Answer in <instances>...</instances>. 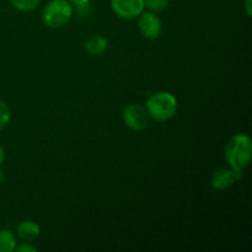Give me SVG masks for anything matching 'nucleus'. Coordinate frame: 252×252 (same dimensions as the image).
I'll use <instances>...</instances> for the list:
<instances>
[{
  "instance_id": "dca6fc26",
  "label": "nucleus",
  "mask_w": 252,
  "mask_h": 252,
  "mask_svg": "<svg viewBox=\"0 0 252 252\" xmlns=\"http://www.w3.org/2000/svg\"><path fill=\"white\" fill-rule=\"evenodd\" d=\"M68 1L74 5H80V4H85V2H90V0H68Z\"/></svg>"
},
{
  "instance_id": "2eb2a0df",
  "label": "nucleus",
  "mask_w": 252,
  "mask_h": 252,
  "mask_svg": "<svg viewBox=\"0 0 252 252\" xmlns=\"http://www.w3.org/2000/svg\"><path fill=\"white\" fill-rule=\"evenodd\" d=\"M76 6V12H78L79 16L86 17L90 14V6H89V2H85V4L75 5Z\"/></svg>"
},
{
  "instance_id": "ddd939ff",
  "label": "nucleus",
  "mask_w": 252,
  "mask_h": 252,
  "mask_svg": "<svg viewBox=\"0 0 252 252\" xmlns=\"http://www.w3.org/2000/svg\"><path fill=\"white\" fill-rule=\"evenodd\" d=\"M10 118H11V112H10L9 106L6 105V102L0 100V130L4 129L9 125Z\"/></svg>"
},
{
  "instance_id": "4468645a",
  "label": "nucleus",
  "mask_w": 252,
  "mask_h": 252,
  "mask_svg": "<svg viewBox=\"0 0 252 252\" xmlns=\"http://www.w3.org/2000/svg\"><path fill=\"white\" fill-rule=\"evenodd\" d=\"M14 251H17V252H37V251H38V249H37L36 246L32 245V243H27V241H24V243H21L20 245H16V248H15Z\"/></svg>"
},
{
  "instance_id": "a211bd4d",
  "label": "nucleus",
  "mask_w": 252,
  "mask_h": 252,
  "mask_svg": "<svg viewBox=\"0 0 252 252\" xmlns=\"http://www.w3.org/2000/svg\"><path fill=\"white\" fill-rule=\"evenodd\" d=\"M245 7H246V11H248V15H251V0H246Z\"/></svg>"
},
{
  "instance_id": "1a4fd4ad",
  "label": "nucleus",
  "mask_w": 252,
  "mask_h": 252,
  "mask_svg": "<svg viewBox=\"0 0 252 252\" xmlns=\"http://www.w3.org/2000/svg\"><path fill=\"white\" fill-rule=\"evenodd\" d=\"M108 47V41L105 37L100 36V34H95V36H90L84 43V48L91 56H100L103 52H106Z\"/></svg>"
},
{
  "instance_id": "39448f33",
  "label": "nucleus",
  "mask_w": 252,
  "mask_h": 252,
  "mask_svg": "<svg viewBox=\"0 0 252 252\" xmlns=\"http://www.w3.org/2000/svg\"><path fill=\"white\" fill-rule=\"evenodd\" d=\"M138 30L145 38L155 39L161 34L162 22L155 12L143 11L138 16Z\"/></svg>"
},
{
  "instance_id": "9b49d317",
  "label": "nucleus",
  "mask_w": 252,
  "mask_h": 252,
  "mask_svg": "<svg viewBox=\"0 0 252 252\" xmlns=\"http://www.w3.org/2000/svg\"><path fill=\"white\" fill-rule=\"evenodd\" d=\"M10 2L19 11L27 12L36 9L39 5V2H41V0H10Z\"/></svg>"
},
{
  "instance_id": "423d86ee",
  "label": "nucleus",
  "mask_w": 252,
  "mask_h": 252,
  "mask_svg": "<svg viewBox=\"0 0 252 252\" xmlns=\"http://www.w3.org/2000/svg\"><path fill=\"white\" fill-rule=\"evenodd\" d=\"M111 7L121 19L133 20L144 11V0H111Z\"/></svg>"
},
{
  "instance_id": "f8f14e48",
  "label": "nucleus",
  "mask_w": 252,
  "mask_h": 252,
  "mask_svg": "<svg viewBox=\"0 0 252 252\" xmlns=\"http://www.w3.org/2000/svg\"><path fill=\"white\" fill-rule=\"evenodd\" d=\"M169 6V0H144V9L152 12L164 11Z\"/></svg>"
},
{
  "instance_id": "9d476101",
  "label": "nucleus",
  "mask_w": 252,
  "mask_h": 252,
  "mask_svg": "<svg viewBox=\"0 0 252 252\" xmlns=\"http://www.w3.org/2000/svg\"><path fill=\"white\" fill-rule=\"evenodd\" d=\"M16 245L15 234L7 229H0V252H12Z\"/></svg>"
},
{
  "instance_id": "f3484780",
  "label": "nucleus",
  "mask_w": 252,
  "mask_h": 252,
  "mask_svg": "<svg viewBox=\"0 0 252 252\" xmlns=\"http://www.w3.org/2000/svg\"><path fill=\"white\" fill-rule=\"evenodd\" d=\"M5 160V150L4 148L1 147V144H0V166H1V164L4 162Z\"/></svg>"
},
{
  "instance_id": "0eeeda50",
  "label": "nucleus",
  "mask_w": 252,
  "mask_h": 252,
  "mask_svg": "<svg viewBox=\"0 0 252 252\" xmlns=\"http://www.w3.org/2000/svg\"><path fill=\"white\" fill-rule=\"evenodd\" d=\"M236 181L235 174L231 169H220L217 170L211 179V186L214 189H226Z\"/></svg>"
},
{
  "instance_id": "f03ea898",
  "label": "nucleus",
  "mask_w": 252,
  "mask_h": 252,
  "mask_svg": "<svg viewBox=\"0 0 252 252\" xmlns=\"http://www.w3.org/2000/svg\"><path fill=\"white\" fill-rule=\"evenodd\" d=\"M145 108L153 120L166 122L176 115L177 100L171 93L158 91L148 98Z\"/></svg>"
},
{
  "instance_id": "6e6552de",
  "label": "nucleus",
  "mask_w": 252,
  "mask_h": 252,
  "mask_svg": "<svg viewBox=\"0 0 252 252\" xmlns=\"http://www.w3.org/2000/svg\"><path fill=\"white\" fill-rule=\"evenodd\" d=\"M16 234L22 241L33 243L41 234V226L33 220H24L17 225Z\"/></svg>"
},
{
  "instance_id": "7ed1b4c3",
  "label": "nucleus",
  "mask_w": 252,
  "mask_h": 252,
  "mask_svg": "<svg viewBox=\"0 0 252 252\" xmlns=\"http://www.w3.org/2000/svg\"><path fill=\"white\" fill-rule=\"evenodd\" d=\"M73 11L68 0H51L43 9L42 20L49 29H61L70 21Z\"/></svg>"
},
{
  "instance_id": "f257e3e1",
  "label": "nucleus",
  "mask_w": 252,
  "mask_h": 252,
  "mask_svg": "<svg viewBox=\"0 0 252 252\" xmlns=\"http://www.w3.org/2000/svg\"><path fill=\"white\" fill-rule=\"evenodd\" d=\"M225 159L234 171L236 181L244 176V170L250 164L252 158L251 138L246 134H235L229 139L225 147Z\"/></svg>"
},
{
  "instance_id": "20e7f679",
  "label": "nucleus",
  "mask_w": 252,
  "mask_h": 252,
  "mask_svg": "<svg viewBox=\"0 0 252 252\" xmlns=\"http://www.w3.org/2000/svg\"><path fill=\"white\" fill-rule=\"evenodd\" d=\"M150 116L147 108L142 105H128L123 110V122L126 127L134 132H140L145 129L149 125Z\"/></svg>"
}]
</instances>
